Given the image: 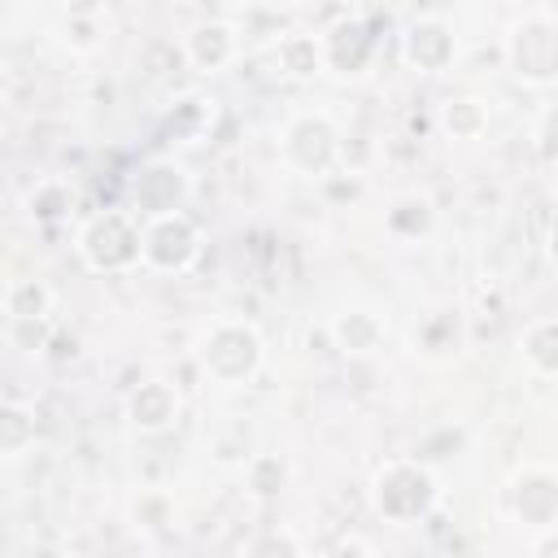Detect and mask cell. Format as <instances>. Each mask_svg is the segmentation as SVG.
<instances>
[{
	"label": "cell",
	"instance_id": "cell-1",
	"mask_svg": "<svg viewBox=\"0 0 558 558\" xmlns=\"http://www.w3.org/2000/svg\"><path fill=\"white\" fill-rule=\"evenodd\" d=\"M371 510L392 527H418L440 506V480L418 458H388L371 475Z\"/></svg>",
	"mask_w": 558,
	"mask_h": 558
},
{
	"label": "cell",
	"instance_id": "cell-2",
	"mask_svg": "<svg viewBox=\"0 0 558 558\" xmlns=\"http://www.w3.org/2000/svg\"><path fill=\"white\" fill-rule=\"evenodd\" d=\"M196 366L209 384L218 388H244L262 375L266 366V340L253 323L244 318H218L201 340H196Z\"/></svg>",
	"mask_w": 558,
	"mask_h": 558
},
{
	"label": "cell",
	"instance_id": "cell-3",
	"mask_svg": "<svg viewBox=\"0 0 558 558\" xmlns=\"http://www.w3.org/2000/svg\"><path fill=\"white\" fill-rule=\"evenodd\" d=\"M340 153H344L340 126L323 109L292 113L279 131V161L301 179H327L340 166Z\"/></svg>",
	"mask_w": 558,
	"mask_h": 558
},
{
	"label": "cell",
	"instance_id": "cell-4",
	"mask_svg": "<svg viewBox=\"0 0 558 558\" xmlns=\"http://www.w3.org/2000/svg\"><path fill=\"white\" fill-rule=\"evenodd\" d=\"M74 248L92 275H126L140 266V218L131 209H100L78 227Z\"/></svg>",
	"mask_w": 558,
	"mask_h": 558
},
{
	"label": "cell",
	"instance_id": "cell-5",
	"mask_svg": "<svg viewBox=\"0 0 558 558\" xmlns=\"http://www.w3.org/2000/svg\"><path fill=\"white\" fill-rule=\"evenodd\" d=\"M201 253H205V231L183 209L140 218V266L144 270L183 275L201 262Z\"/></svg>",
	"mask_w": 558,
	"mask_h": 558
},
{
	"label": "cell",
	"instance_id": "cell-6",
	"mask_svg": "<svg viewBox=\"0 0 558 558\" xmlns=\"http://www.w3.org/2000/svg\"><path fill=\"white\" fill-rule=\"evenodd\" d=\"M506 65L523 87H554L558 78V26L549 13H532L506 35Z\"/></svg>",
	"mask_w": 558,
	"mask_h": 558
},
{
	"label": "cell",
	"instance_id": "cell-7",
	"mask_svg": "<svg viewBox=\"0 0 558 558\" xmlns=\"http://www.w3.org/2000/svg\"><path fill=\"white\" fill-rule=\"evenodd\" d=\"M506 510H510L514 527H523V532L558 527V475L541 462L519 466L506 484Z\"/></svg>",
	"mask_w": 558,
	"mask_h": 558
},
{
	"label": "cell",
	"instance_id": "cell-8",
	"mask_svg": "<svg viewBox=\"0 0 558 558\" xmlns=\"http://www.w3.org/2000/svg\"><path fill=\"white\" fill-rule=\"evenodd\" d=\"M379 52V35L371 26V17L362 13H349V17H336L323 35H318V57H323V70L331 74H344V78H357L371 70Z\"/></svg>",
	"mask_w": 558,
	"mask_h": 558
},
{
	"label": "cell",
	"instance_id": "cell-9",
	"mask_svg": "<svg viewBox=\"0 0 558 558\" xmlns=\"http://www.w3.org/2000/svg\"><path fill=\"white\" fill-rule=\"evenodd\" d=\"M192 196V179L179 161L170 157H157V161H144L131 179V214L135 218H153V214H170V209H183Z\"/></svg>",
	"mask_w": 558,
	"mask_h": 558
},
{
	"label": "cell",
	"instance_id": "cell-10",
	"mask_svg": "<svg viewBox=\"0 0 558 558\" xmlns=\"http://www.w3.org/2000/svg\"><path fill=\"white\" fill-rule=\"evenodd\" d=\"M401 57L418 74H445L458 57V35L445 17H414L401 35Z\"/></svg>",
	"mask_w": 558,
	"mask_h": 558
},
{
	"label": "cell",
	"instance_id": "cell-11",
	"mask_svg": "<svg viewBox=\"0 0 558 558\" xmlns=\"http://www.w3.org/2000/svg\"><path fill=\"white\" fill-rule=\"evenodd\" d=\"M179 410H183V397H179V388L166 384V379H144V384H135V388L126 392V405H122L131 432H140V436H161V432H170V427L179 423Z\"/></svg>",
	"mask_w": 558,
	"mask_h": 558
},
{
	"label": "cell",
	"instance_id": "cell-12",
	"mask_svg": "<svg viewBox=\"0 0 558 558\" xmlns=\"http://www.w3.org/2000/svg\"><path fill=\"white\" fill-rule=\"evenodd\" d=\"M240 57V31L222 17H209V22H196L187 35H183V61L196 70V74H222L231 61Z\"/></svg>",
	"mask_w": 558,
	"mask_h": 558
},
{
	"label": "cell",
	"instance_id": "cell-13",
	"mask_svg": "<svg viewBox=\"0 0 558 558\" xmlns=\"http://www.w3.org/2000/svg\"><path fill=\"white\" fill-rule=\"evenodd\" d=\"M327 331H331V344H336L344 357H371V353H379L384 340H388V323H384V314H375V310H344V314L331 318Z\"/></svg>",
	"mask_w": 558,
	"mask_h": 558
},
{
	"label": "cell",
	"instance_id": "cell-14",
	"mask_svg": "<svg viewBox=\"0 0 558 558\" xmlns=\"http://www.w3.org/2000/svg\"><path fill=\"white\" fill-rule=\"evenodd\" d=\"M519 349H523V366L536 379H554L558 375V318L554 314L532 318L519 336Z\"/></svg>",
	"mask_w": 558,
	"mask_h": 558
},
{
	"label": "cell",
	"instance_id": "cell-15",
	"mask_svg": "<svg viewBox=\"0 0 558 558\" xmlns=\"http://www.w3.org/2000/svg\"><path fill=\"white\" fill-rule=\"evenodd\" d=\"M22 205H26L31 222L57 227V222H65L70 209H74V183H70V179H39V183L26 192Z\"/></svg>",
	"mask_w": 558,
	"mask_h": 558
},
{
	"label": "cell",
	"instance_id": "cell-16",
	"mask_svg": "<svg viewBox=\"0 0 558 558\" xmlns=\"http://www.w3.org/2000/svg\"><path fill=\"white\" fill-rule=\"evenodd\" d=\"M4 314L26 327V323H44L52 314V288L44 279H13L4 288Z\"/></svg>",
	"mask_w": 558,
	"mask_h": 558
},
{
	"label": "cell",
	"instance_id": "cell-17",
	"mask_svg": "<svg viewBox=\"0 0 558 558\" xmlns=\"http://www.w3.org/2000/svg\"><path fill=\"white\" fill-rule=\"evenodd\" d=\"M35 436V410L26 401H0V458H22Z\"/></svg>",
	"mask_w": 558,
	"mask_h": 558
},
{
	"label": "cell",
	"instance_id": "cell-18",
	"mask_svg": "<svg viewBox=\"0 0 558 558\" xmlns=\"http://www.w3.org/2000/svg\"><path fill=\"white\" fill-rule=\"evenodd\" d=\"M440 126L449 140H480L488 131V105L475 96H458L440 109Z\"/></svg>",
	"mask_w": 558,
	"mask_h": 558
},
{
	"label": "cell",
	"instance_id": "cell-19",
	"mask_svg": "<svg viewBox=\"0 0 558 558\" xmlns=\"http://www.w3.org/2000/svg\"><path fill=\"white\" fill-rule=\"evenodd\" d=\"M384 222H388V231H392V235H401V240H418V235H427V231H432L436 214H432V205H427L423 196H397V201L388 205Z\"/></svg>",
	"mask_w": 558,
	"mask_h": 558
},
{
	"label": "cell",
	"instance_id": "cell-20",
	"mask_svg": "<svg viewBox=\"0 0 558 558\" xmlns=\"http://www.w3.org/2000/svg\"><path fill=\"white\" fill-rule=\"evenodd\" d=\"M279 70L288 78H314L323 70L318 57V35H283L279 39Z\"/></svg>",
	"mask_w": 558,
	"mask_h": 558
},
{
	"label": "cell",
	"instance_id": "cell-21",
	"mask_svg": "<svg viewBox=\"0 0 558 558\" xmlns=\"http://www.w3.org/2000/svg\"><path fill=\"white\" fill-rule=\"evenodd\" d=\"M283 480H288V466H283L279 458H270V453H257V458L248 462V488H253V493H262V497H275V493L283 488Z\"/></svg>",
	"mask_w": 558,
	"mask_h": 558
},
{
	"label": "cell",
	"instance_id": "cell-22",
	"mask_svg": "<svg viewBox=\"0 0 558 558\" xmlns=\"http://www.w3.org/2000/svg\"><path fill=\"white\" fill-rule=\"evenodd\" d=\"M170 497L166 493H140L135 501H131V519L135 523H144V527H161V523H170Z\"/></svg>",
	"mask_w": 558,
	"mask_h": 558
},
{
	"label": "cell",
	"instance_id": "cell-23",
	"mask_svg": "<svg viewBox=\"0 0 558 558\" xmlns=\"http://www.w3.org/2000/svg\"><path fill=\"white\" fill-rule=\"evenodd\" d=\"M270 549H292V554H301L305 545H301V541H292V536H275V532H270V536H262V541L253 545V554H270Z\"/></svg>",
	"mask_w": 558,
	"mask_h": 558
},
{
	"label": "cell",
	"instance_id": "cell-24",
	"mask_svg": "<svg viewBox=\"0 0 558 558\" xmlns=\"http://www.w3.org/2000/svg\"><path fill=\"white\" fill-rule=\"evenodd\" d=\"M549 122H554V113L545 109V113H541V157H545V166L554 161V148H549Z\"/></svg>",
	"mask_w": 558,
	"mask_h": 558
}]
</instances>
